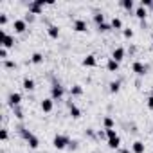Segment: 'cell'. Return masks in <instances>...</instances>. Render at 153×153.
Masks as SVG:
<instances>
[{"label": "cell", "instance_id": "1", "mask_svg": "<svg viewBox=\"0 0 153 153\" xmlns=\"http://www.w3.org/2000/svg\"><path fill=\"white\" fill-rule=\"evenodd\" d=\"M52 144H54L56 149H63V148H67V144H70V140H68V137H65V135H56L54 140H52Z\"/></svg>", "mask_w": 153, "mask_h": 153}, {"label": "cell", "instance_id": "2", "mask_svg": "<svg viewBox=\"0 0 153 153\" xmlns=\"http://www.w3.org/2000/svg\"><path fill=\"white\" fill-rule=\"evenodd\" d=\"M0 40H2V47H6V49H9V47H13V45H15V38H13V36H9L4 29L0 31Z\"/></svg>", "mask_w": 153, "mask_h": 153}, {"label": "cell", "instance_id": "3", "mask_svg": "<svg viewBox=\"0 0 153 153\" xmlns=\"http://www.w3.org/2000/svg\"><path fill=\"white\" fill-rule=\"evenodd\" d=\"M47 2H43V0H36V2H33L31 6H29V11L33 13V15H40L42 13V7L45 6Z\"/></svg>", "mask_w": 153, "mask_h": 153}, {"label": "cell", "instance_id": "4", "mask_svg": "<svg viewBox=\"0 0 153 153\" xmlns=\"http://www.w3.org/2000/svg\"><path fill=\"white\" fill-rule=\"evenodd\" d=\"M13 29H15V33H25L27 22H25V20H15V22H13Z\"/></svg>", "mask_w": 153, "mask_h": 153}, {"label": "cell", "instance_id": "5", "mask_svg": "<svg viewBox=\"0 0 153 153\" xmlns=\"http://www.w3.org/2000/svg\"><path fill=\"white\" fill-rule=\"evenodd\" d=\"M52 108H54V99H52V97H49V99H43V101H42V110H43L45 114L52 112Z\"/></svg>", "mask_w": 153, "mask_h": 153}, {"label": "cell", "instance_id": "6", "mask_svg": "<svg viewBox=\"0 0 153 153\" xmlns=\"http://www.w3.org/2000/svg\"><path fill=\"white\" fill-rule=\"evenodd\" d=\"M131 68H133V72H135L137 76H144V74H146V70H148V68H146V65H142L140 61H135Z\"/></svg>", "mask_w": 153, "mask_h": 153}, {"label": "cell", "instance_id": "7", "mask_svg": "<svg viewBox=\"0 0 153 153\" xmlns=\"http://www.w3.org/2000/svg\"><path fill=\"white\" fill-rule=\"evenodd\" d=\"M112 59H115L117 63L123 61V59H124V49H123V47H117V49L112 52Z\"/></svg>", "mask_w": 153, "mask_h": 153}, {"label": "cell", "instance_id": "8", "mask_svg": "<svg viewBox=\"0 0 153 153\" xmlns=\"http://www.w3.org/2000/svg\"><path fill=\"white\" fill-rule=\"evenodd\" d=\"M7 101H9V105H11L13 108H16V106L20 105V101H22V96H20L18 92H15V94H11V96H9V99H7Z\"/></svg>", "mask_w": 153, "mask_h": 153}, {"label": "cell", "instance_id": "9", "mask_svg": "<svg viewBox=\"0 0 153 153\" xmlns=\"http://www.w3.org/2000/svg\"><path fill=\"white\" fill-rule=\"evenodd\" d=\"M51 94H52V99H61L63 97V88L59 85H54L52 90H51Z\"/></svg>", "mask_w": 153, "mask_h": 153}, {"label": "cell", "instance_id": "10", "mask_svg": "<svg viewBox=\"0 0 153 153\" xmlns=\"http://www.w3.org/2000/svg\"><path fill=\"white\" fill-rule=\"evenodd\" d=\"M74 31L85 33V31H87V22H83V20H76V22H74Z\"/></svg>", "mask_w": 153, "mask_h": 153}, {"label": "cell", "instance_id": "11", "mask_svg": "<svg viewBox=\"0 0 153 153\" xmlns=\"http://www.w3.org/2000/svg\"><path fill=\"white\" fill-rule=\"evenodd\" d=\"M83 65H85V67H96V65H97L96 56H94V54H88V56L83 59Z\"/></svg>", "mask_w": 153, "mask_h": 153}, {"label": "cell", "instance_id": "12", "mask_svg": "<svg viewBox=\"0 0 153 153\" xmlns=\"http://www.w3.org/2000/svg\"><path fill=\"white\" fill-rule=\"evenodd\" d=\"M131 151H133V153H144V142L135 140V142L131 144Z\"/></svg>", "mask_w": 153, "mask_h": 153}, {"label": "cell", "instance_id": "13", "mask_svg": "<svg viewBox=\"0 0 153 153\" xmlns=\"http://www.w3.org/2000/svg\"><path fill=\"white\" fill-rule=\"evenodd\" d=\"M68 108H70V114H72V117H74V119H78V117H81V112L78 110V106H76L74 103H68Z\"/></svg>", "mask_w": 153, "mask_h": 153}, {"label": "cell", "instance_id": "14", "mask_svg": "<svg viewBox=\"0 0 153 153\" xmlns=\"http://www.w3.org/2000/svg\"><path fill=\"white\" fill-rule=\"evenodd\" d=\"M47 33H49V36H51V38H58V36H59V29H58L56 25H49Z\"/></svg>", "mask_w": 153, "mask_h": 153}, {"label": "cell", "instance_id": "15", "mask_svg": "<svg viewBox=\"0 0 153 153\" xmlns=\"http://www.w3.org/2000/svg\"><path fill=\"white\" fill-rule=\"evenodd\" d=\"M106 68H108L110 72H115V70L119 68V63H117L115 59H112V58H110V59H108V63H106Z\"/></svg>", "mask_w": 153, "mask_h": 153}, {"label": "cell", "instance_id": "16", "mask_svg": "<svg viewBox=\"0 0 153 153\" xmlns=\"http://www.w3.org/2000/svg\"><path fill=\"white\" fill-rule=\"evenodd\" d=\"M146 15H148V11H146V7H142V6H140V7H137V11H135V16H137V18H140V20H144V18H146Z\"/></svg>", "mask_w": 153, "mask_h": 153}, {"label": "cell", "instance_id": "17", "mask_svg": "<svg viewBox=\"0 0 153 153\" xmlns=\"http://www.w3.org/2000/svg\"><path fill=\"white\" fill-rule=\"evenodd\" d=\"M24 88H25V90H29V92H31V90H34V81H33V79H29V78H25V79H24Z\"/></svg>", "mask_w": 153, "mask_h": 153}, {"label": "cell", "instance_id": "18", "mask_svg": "<svg viewBox=\"0 0 153 153\" xmlns=\"http://www.w3.org/2000/svg\"><path fill=\"white\" fill-rule=\"evenodd\" d=\"M119 144H121V139H119V137H114V139H108V146H110L112 149H115V148H119Z\"/></svg>", "mask_w": 153, "mask_h": 153}, {"label": "cell", "instance_id": "19", "mask_svg": "<svg viewBox=\"0 0 153 153\" xmlns=\"http://www.w3.org/2000/svg\"><path fill=\"white\" fill-rule=\"evenodd\" d=\"M121 6H123L126 11H131V9H133V0H123Z\"/></svg>", "mask_w": 153, "mask_h": 153}, {"label": "cell", "instance_id": "20", "mask_svg": "<svg viewBox=\"0 0 153 153\" xmlns=\"http://www.w3.org/2000/svg\"><path fill=\"white\" fill-rule=\"evenodd\" d=\"M94 22H96L97 25H101V24H105V16H103L101 13H96V15H94Z\"/></svg>", "mask_w": 153, "mask_h": 153}, {"label": "cell", "instance_id": "21", "mask_svg": "<svg viewBox=\"0 0 153 153\" xmlns=\"http://www.w3.org/2000/svg\"><path fill=\"white\" fill-rule=\"evenodd\" d=\"M119 87H121V83H119V81H112V83H110V92L117 94V92H119Z\"/></svg>", "mask_w": 153, "mask_h": 153}, {"label": "cell", "instance_id": "22", "mask_svg": "<svg viewBox=\"0 0 153 153\" xmlns=\"http://www.w3.org/2000/svg\"><path fill=\"white\" fill-rule=\"evenodd\" d=\"M110 25H112V29H121V27H123V22H121L119 18H114Z\"/></svg>", "mask_w": 153, "mask_h": 153}, {"label": "cell", "instance_id": "23", "mask_svg": "<svg viewBox=\"0 0 153 153\" xmlns=\"http://www.w3.org/2000/svg\"><path fill=\"white\" fill-rule=\"evenodd\" d=\"M42 59H43V56H42L40 52H34V54H33V58H31V61H33V63H42Z\"/></svg>", "mask_w": 153, "mask_h": 153}, {"label": "cell", "instance_id": "24", "mask_svg": "<svg viewBox=\"0 0 153 153\" xmlns=\"http://www.w3.org/2000/svg\"><path fill=\"white\" fill-rule=\"evenodd\" d=\"M20 133H22V137H24L25 140H29V139L33 137V133H31L29 130H25V128H20Z\"/></svg>", "mask_w": 153, "mask_h": 153}, {"label": "cell", "instance_id": "25", "mask_svg": "<svg viewBox=\"0 0 153 153\" xmlns=\"http://www.w3.org/2000/svg\"><path fill=\"white\" fill-rule=\"evenodd\" d=\"M27 142H29V146H31L33 149H36V148H38V144H40V142H38V139H36L34 135H33V137H31V139H29Z\"/></svg>", "mask_w": 153, "mask_h": 153}, {"label": "cell", "instance_id": "26", "mask_svg": "<svg viewBox=\"0 0 153 153\" xmlns=\"http://www.w3.org/2000/svg\"><path fill=\"white\" fill-rule=\"evenodd\" d=\"M97 29H99L101 33H106V31L112 29V25H108V24H101V25H97Z\"/></svg>", "mask_w": 153, "mask_h": 153}, {"label": "cell", "instance_id": "27", "mask_svg": "<svg viewBox=\"0 0 153 153\" xmlns=\"http://www.w3.org/2000/svg\"><path fill=\"white\" fill-rule=\"evenodd\" d=\"M105 126H106V130H110V128H114V121H112L110 117H105Z\"/></svg>", "mask_w": 153, "mask_h": 153}, {"label": "cell", "instance_id": "28", "mask_svg": "<svg viewBox=\"0 0 153 153\" xmlns=\"http://www.w3.org/2000/svg\"><path fill=\"white\" fill-rule=\"evenodd\" d=\"M106 137H108V139H114V137H119V135L115 133L114 128H110V130H106Z\"/></svg>", "mask_w": 153, "mask_h": 153}, {"label": "cell", "instance_id": "29", "mask_svg": "<svg viewBox=\"0 0 153 153\" xmlns=\"http://www.w3.org/2000/svg\"><path fill=\"white\" fill-rule=\"evenodd\" d=\"M0 58H2V59L7 58V49L6 47H0Z\"/></svg>", "mask_w": 153, "mask_h": 153}, {"label": "cell", "instance_id": "30", "mask_svg": "<svg viewBox=\"0 0 153 153\" xmlns=\"http://www.w3.org/2000/svg\"><path fill=\"white\" fill-rule=\"evenodd\" d=\"M81 92H83V90H81V87H79V85H76V87L72 88V94H76V96H79Z\"/></svg>", "mask_w": 153, "mask_h": 153}, {"label": "cell", "instance_id": "31", "mask_svg": "<svg viewBox=\"0 0 153 153\" xmlns=\"http://www.w3.org/2000/svg\"><path fill=\"white\" fill-rule=\"evenodd\" d=\"M123 34H124V38H131V36H133V31H131V29H124Z\"/></svg>", "mask_w": 153, "mask_h": 153}, {"label": "cell", "instance_id": "32", "mask_svg": "<svg viewBox=\"0 0 153 153\" xmlns=\"http://www.w3.org/2000/svg\"><path fill=\"white\" fill-rule=\"evenodd\" d=\"M0 139H2V140H7V130H0Z\"/></svg>", "mask_w": 153, "mask_h": 153}, {"label": "cell", "instance_id": "33", "mask_svg": "<svg viewBox=\"0 0 153 153\" xmlns=\"http://www.w3.org/2000/svg\"><path fill=\"white\" fill-rule=\"evenodd\" d=\"M7 24V16L6 15H0V25H6Z\"/></svg>", "mask_w": 153, "mask_h": 153}, {"label": "cell", "instance_id": "34", "mask_svg": "<svg viewBox=\"0 0 153 153\" xmlns=\"http://www.w3.org/2000/svg\"><path fill=\"white\" fill-rule=\"evenodd\" d=\"M148 108L153 110V92H151V96H149V99H148Z\"/></svg>", "mask_w": 153, "mask_h": 153}, {"label": "cell", "instance_id": "35", "mask_svg": "<svg viewBox=\"0 0 153 153\" xmlns=\"http://www.w3.org/2000/svg\"><path fill=\"white\" fill-rule=\"evenodd\" d=\"M140 6H142V7H149V6H153V4H151V0H142Z\"/></svg>", "mask_w": 153, "mask_h": 153}, {"label": "cell", "instance_id": "36", "mask_svg": "<svg viewBox=\"0 0 153 153\" xmlns=\"http://www.w3.org/2000/svg\"><path fill=\"white\" fill-rule=\"evenodd\" d=\"M6 67H7V68H15V63H13V61H6Z\"/></svg>", "mask_w": 153, "mask_h": 153}, {"label": "cell", "instance_id": "37", "mask_svg": "<svg viewBox=\"0 0 153 153\" xmlns=\"http://www.w3.org/2000/svg\"><path fill=\"white\" fill-rule=\"evenodd\" d=\"M119 153H133V151H130V149H121Z\"/></svg>", "mask_w": 153, "mask_h": 153}, {"label": "cell", "instance_id": "38", "mask_svg": "<svg viewBox=\"0 0 153 153\" xmlns=\"http://www.w3.org/2000/svg\"><path fill=\"white\" fill-rule=\"evenodd\" d=\"M151 131H153V124H151Z\"/></svg>", "mask_w": 153, "mask_h": 153}]
</instances>
